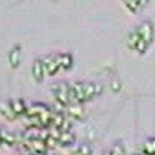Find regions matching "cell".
Masks as SVG:
<instances>
[{"mask_svg": "<svg viewBox=\"0 0 155 155\" xmlns=\"http://www.w3.org/2000/svg\"><path fill=\"white\" fill-rule=\"evenodd\" d=\"M123 2H124L125 6H127L129 10H130L132 12H137L138 8L140 6L139 0H123Z\"/></svg>", "mask_w": 155, "mask_h": 155, "instance_id": "cell-17", "label": "cell"}, {"mask_svg": "<svg viewBox=\"0 0 155 155\" xmlns=\"http://www.w3.org/2000/svg\"><path fill=\"white\" fill-rule=\"evenodd\" d=\"M77 151H78L81 155H91L92 154V149L88 144H82L77 148Z\"/></svg>", "mask_w": 155, "mask_h": 155, "instance_id": "cell-19", "label": "cell"}, {"mask_svg": "<svg viewBox=\"0 0 155 155\" xmlns=\"http://www.w3.org/2000/svg\"><path fill=\"white\" fill-rule=\"evenodd\" d=\"M45 76L46 74H45V70H44L41 60H36L32 64V77L36 82H41Z\"/></svg>", "mask_w": 155, "mask_h": 155, "instance_id": "cell-9", "label": "cell"}, {"mask_svg": "<svg viewBox=\"0 0 155 155\" xmlns=\"http://www.w3.org/2000/svg\"><path fill=\"white\" fill-rule=\"evenodd\" d=\"M0 137H2V144L12 147L18 143V137L12 133L6 132V130H0Z\"/></svg>", "mask_w": 155, "mask_h": 155, "instance_id": "cell-12", "label": "cell"}, {"mask_svg": "<svg viewBox=\"0 0 155 155\" xmlns=\"http://www.w3.org/2000/svg\"><path fill=\"white\" fill-rule=\"evenodd\" d=\"M0 114H2L3 117H5L8 120H15L18 118L16 115L12 113L9 103H2V104H0Z\"/></svg>", "mask_w": 155, "mask_h": 155, "instance_id": "cell-13", "label": "cell"}, {"mask_svg": "<svg viewBox=\"0 0 155 155\" xmlns=\"http://www.w3.org/2000/svg\"><path fill=\"white\" fill-rule=\"evenodd\" d=\"M110 88H112V91L113 92H119V89H120V82L118 80H114L110 84Z\"/></svg>", "mask_w": 155, "mask_h": 155, "instance_id": "cell-20", "label": "cell"}, {"mask_svg": "<svg viewBox=\"0 0 155 155\" xmlns=\"http://www.w3.org/2000/svg\"><path fill=\"white\" fill-rule=\"evenodd\" d=\"M0 144H2V137H0Z\"/></svg>", "mask_w": 155, "mask_h": 155, "instance_id": "cell-22", "label": "cell"}, {"mask_svg": "<svg viewBox=\"0 0 155 155\" xmlns=\"http://www.w3.org/2000/svg\"><path fill=\"white\" fill-rule=\"evenodd\" d=\"M104 155H109V151H108V153H106V154H104Z\"/></svg>", "mask_w": 155, "mask_h": 155, "instance_id": "cell-21", "label": "cell"}, {"mask_svg": "<svg viewBox=\"0 0 155 155\" xmlns=\"http://www.w3.org/2000/svg\"><path fill=\"white\" fill-rule=\"evenodd\" d=\"M148 47H149V45H148V44H145L144 41H141V40H139L134 50H135V51H138V52H139V54H141V55H143V54H145V52H147V50H148Z\"/></svg>", "mask_w": 155, "mask_h": 155, "instance_id": "cell-18", "label": "cell"}, {"mask_svg": "<svg viewBox=\"0 0 155 155\" xmlns=\"http://www.w3.org/2000/svg\"><path fill=\"white\" fill-rule=\"evenodd\" d=\"M83 89H84V101L88 102L101 94L102 86L93 82H83Z\"/></svg>", "mask_w": 155, "mask_h": 155, "instance_id": "cell-4", "label": "cell"}, {"mask_svg": "<svg viewBox=\"0 0 155 155\" xmlns=\"http://www.w3.org/2000/svg\"><path fill=\"white\" fill-rule=\"evenodd\" d=\"M143 153L145 155H155V137L145 140L143 145Z\"/></svg>", "mask_w": 155, "mask_h": 155, "instance_id": "cell-14", "label": "cell"}, {"mask_svg": "<svg viewBox=\"0 0 155 155\" xmlns=\"http://www.w3.org/2000/svg\"><path fill=\"white\" fill-rule=\"evenodd\" d=\"M134 155H140V154H134Z\"/></svg>", "mask_w": 155, "mask_h": 155, "instance_id": "cell-23", "label": "cell"}, {"mask_svg": "<svg viewBox=\"0 0 155 155\" xmlns=\"http://www.w3.org/2000/svg\"><path fill=\"white\" fill-rule=\"evenodd\" d=\"M66 108V113L73 119H82L83 118V108L81 104H70Z\"/></svg>", "mask_w": 155, "mask_h": 155, "instance_id": "cell-10", "label": "cell"}, {"mask_svg": "<svg viewBox=\"0 0 155 155\" xmlns=\"http://www.w3.org/2000/svg\"><path fill=\"white\" fill-rule=\"evenodd\" d=\"M9 62L12 68H18L20 66V62H21V47L20 46L12 47V50L9 52Z\"/></svg>", "mask_w": 155, "mask_h": 155, "instance_id": "cell-8", "label": "cell"}, {"mask_svg": "<svg viewBox=\"0 0 155 155\" xmlns=\"http://www.w3.org/2000/svg\"><path fill=\"white\" fill-rule=\"evenodd\" d=\"M51 108L47 107L44 103H34L30 107H28L26 113H25V117H40L41 114H44L45 112L50 110Z\"/></svg>", "mask_w": 155, "mask_h": 155, "instance_id": "cell-6", "label": "cell"}, {"mask_svg": "<svg viewBox=\"0 0 155 155\" xmlns=\"http://www.w3.org/2000/svg\"><path fill=\"white\" fill-rule=\"evenodd\" d=\"M138 36L141 41H144L145 44L150 45L153 42L154 38V25L150 21H144L141 22L139 26L135 29Z\"/></svg>", "mask_w": 155, "mask_h": 155, "instance_id": "cell-2", "label": "cell"}, {"mask_svg": "<svg viewBox=\"0 0 155 155\" xmlns=\"http://www.w3.org/2000/svg\"><path fill=\"white\" fill-rule=\"evenodd\" d=\"M9 106L12 110V113H14L16 117H21V115H25V113H26V109H28V106L26 103L24 102V99L21 98H15V99H11L9 102Z\"/></svg>", "mask_w": 155, "mask_h": 155, "instance_id": "cell-5", "label": "cell"}, {"mask_svg": "<svg viewBox=\"0 0 155 155\" xmlns=\"http://www.w3.org/2000/svg\"><path fill=\"white\" fill-rule=\"evenodd\" d=\"M76 135L70 130V132H61L60 138H58V145L60 147H70L74 143Z\"/></svg>", "mask_w": 155, "mask_h": 155, "instance_id": "cell-11", "label": "cell"}, {"mask_svg": "<svg viewBox=\"0 0 155 155\" xmlns=\"http://www.w3.org/2000/svg\"><path fill=\"white\" fill-rule=\"evenodd\" d=\"M109 155H125V149H124V145L122 143H115L110 151H109Z\"/></svg>", "mask_w": 155, "mask_h": 155, "instance_id": "cell-16", "label": "cell"}, {"mask_svg": "<svg viewBox=\"0 0 155 155\" xmlns=\"http://www.w3.org/2000/svg\"><path fill=\"white\" fill-rule=\"evenodd\" d=\"M68 88H70V84L66 83V82H58V83H55L52 87H51V89H52V94H54L56 102L63 108L70 106Z\"/></svg>", "mask_w": 155, "mask_h": 155, "instance_id": "cell-1", "label": "cell"}, {"mask_svg": "<svg viewBox=\"0 0 155 155\" xmlns=\"http://www.w3.org/2000/svg\"><path fill=\"white\" fill-rule=\"evenodd\" d=\"M56 56V61L58 63L60 68L62 70H70L73 64V57L71 54H60V55H55Z\"/></svg>", "mask_w": 155, "mask_h": 155, "instance_id": "cell-7", "label": "cell"}, {"mask_svg": "<svg viewBox=\"0 0 155 155\" xmlns=\"http://www.w3.org/2000/svg\"><path fill=\"white\" fill-rule=\"evenodd\" d=\"M42 62V66L45 70V74L47 76H54L58 72L60 66L56 61V56H45L44 58H40Z\"/></svg>", "mask_w": 155, "mask_h": 155, "instance_id": "cell-3", "label": "cell"}, {"mask_svg": "<svg viewBox=\"0 0 155 155\" xmlns=\"http://www.w3.org/2000/svg\"><path fill=\"white\" fill-rule=\"evenodd\" d=\"M91 155H93V154H91Z\"/></svg>", "mask_w": 155, "mask_h": 155, "instance_id": "cell-24", "label": "cell"}, {"mask_svg": "<svg viewBox=\"0 0 155 155\" xmlns=\"http://www.w3.org/2000/svg\"><path fill=\"white\" fill-rule=\"evenodd\" d=\"M139 40H140V38H139L137 31H135V30L130 31V32L128 34V36H127V45H128V47L132 48V50H134Z\"/></svg>", "mask_w": 155, "mask_h": 155, "instance_id": "cell-15", "label": "cell"}]
</instances>
